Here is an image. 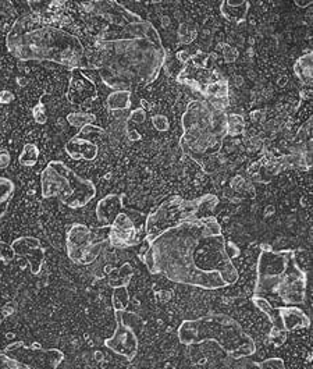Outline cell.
Listing matches in <instances>:
<instances>
[{"label":"cell","mask_w":313,"mask_h":369,"mask_svg":"<svg viewBox=\"0 0 313 369\" xmlns=\"http://www.w3.org/2000/svg\"><path fill=\"white\" fill-rule=\"evenodd\" d=\"M39 159V149L35 144H26L23 148V152L19 156V163L23 166H35Z\"/></svg>","instance_id":"d4e9b609"},{"label":"cell","mask_w":313,"mask_h":369,"mask_svg":"<svg viewBox=\"0 0 313 369\" xmlns=\"http://www.w3.org/2000/svg\"><path fill=\"white\" fill-rule=\"evenodd\" d=\"M222 225L215 216L194 218L156 237L141 259L152 275L170 282L219 290L237 283L240 275L226 252Z\"/></svg>","instance_id":"6da1fadb"},{"label":"cell","mask_w":313,"mask_h":369,"mask_svg":"<svg viewBox=\"0 0 313 369\" xmlns=\"http://www.w3.org/2000/svg\"><path fill=\"white\" fill-rule=\"evenodd\" d=\"M110 226L89 229L84 223H74L66 234V251L71 262L85 266L93 264L109 244Z\"/></svg>","instance_id":"30bf717a"},{"label":"cell","mask_w":313,"mask_h":369,"mask_svg":"<svg viewBox=\"0 0 313 369\" xmlns=\"http://www.w3.org/2000/svg\"><path fill=\"white\" fill-rule=\"evenodd\" d=\"M129 120L136 123V124H142L146 120V112L143 108H136L129 113Z\"/></svg>","instance_id":"8d00e7d4"},{"label":"cell","mask_w":313,"mask_h":369,"mask_svg":"<svg viewBox=\"0 0 313 369\" xmlns=\"http://www.w3.org/2000/svg\"><path fill=\"white\" fill-rule=\"evenodd\" d=\"M295 5L299 6V8H306V6H310L312 2H310V0H306V2H301V0H295Z\"/></svg>","instance_id":"7bdbcfd3"},{"label":"cell","mask_w":313,"mask_h":369,"mask_svg":"<svg viewBox=\"0 0 313 369\" xmlns=\"http://www.w3.org/2000/svg\"><path fill=\"white\" fill-rule=\"evenodd\" d=\"M249 12V2L247 0H223L220 5V13L229 22L237 24L242 23Z\"/></svg>","instance_id":"d6986e66"},{"label":"cell","mask_w":313,"mask_h":369,"mask_svg":"<svg viewBox=\"0 0 313 369\" xmlns=\"http://www.w3.org/2000/svg\"><path fill=\"white\" fill-rule=\"evenodd\" d=\"M98 96V89L95 83L82 73L80 69H73L70 76V84L67 91V99L73 105L84 106L91 103Z\"/></svg>","instance_id":"9a60e30c"},{"label":"cell","mask_w":313,"mask_h":369,"mask_svg":"<svg viewBox=\"0 0 313 369\" xmlns=\"http://www.w3.org/2000/svg\"><path fill=\"white\" fill-rule=\"evenodd\" d=\"M15 94L9 89H3V91H0V103L2 105H9L15 101Z\"/></svg>","instance_id":"f35d334b"},{"label":"cell","mask_w":313,"mask_h":369,"mask_svg":"<svg viewBox=\"0 0 313 369\" xmlns=\"http://www.w3.org/2000/svg\"><path fill=\"white\" fill-rule=\"evenodd\" d=\"M111 305L116 311H127L129 305V293L127 287H116L111 294Z\"/></svg>","instance_id":"484cf974"},{"label":"cell","mask_w":313,"mask_h":369,"mask_svg":"<svg viewBox=\"0 0 313 369\" xmlns=\"http://www.w3.org/2000/svg\"><path fill=\"white\" fill-rule=\"evenodd\" d=\"M116 330L105 340V347L116 355L132 361L139 348V336L143 330L142 318L131 311H116Z\"/></svg>","instance_id":"8fae6325"},{"label":"cell","mask_w":313,"mask_h":369,"mask_svg":"<svg viewBox=\"0 0 313 369\" xmlns=\"http://www.w3.org/2000/svg\"><path fill=\"white\" fill-rule=\"evenodd\" d=\"M16 255L24 257L30 265L33 275H39L45 262V250L39 239L33 236H23L16 239L12 244Z\"/></svg>","instance_id":"5bb4252c"},{"label":"cell","mask_w":313,"mask_h":369,"mask_svg":"<svg viewBox=\"0 0 313 369\" xmlns=\"http://www.w3.org/2000/svg\"><path fill=\"white\" fill-rule=\"evenodd\" d=\"M106 103L110 112L127 110L131 108V91H114L107 96Z\"/></svg>","instance_id":"44dd1931"},{"label":"cell","mask_w":313,"mask_h":369,"mask_svg":"<svg viewBox=\"0 0 313 369\" xmlns=\"http://www.w3.org/2000/svg\"><path fill=\"white\" fill-rule=\"evenodd\" d=\"M63 361L62 350L44 348L38 343L15 341L0 352V369H57Z\"/></svg>","instance_id":"9c48e42d"},{"label":"cell","mask_w":313,"mask_h":369,"mask_svg":"<svg viewBox=\"0 0 313 369\" xmlns=\"http://www.w3.org/2000/svg\"><path fill=\"white\" fill-rule=\"evenodd\" d=\"M33 117H34L35 123H38V124H45V123L48 121L44 102H38V103L33 108Z\"/></svg>","instance_id":"d6a6232c"},{"label":"cell","mask_w":313,"mask_h":369,"mask_svg":"<svg viewBox=\"0 0 313 369\" xmlns=\"http://www.w3.org/2000/svg\"><path fill=\"white\" fill-rule=\"evenodd\" d=\"M199 212L201 207L198 198L188 201L179 196L169 197L145 218V239L142 241L150 244L156 237L161 236L166 230L197 218Z\"/></svg>","instance_id":"ba28073f"},{"label":"cell","mask_w":313,"mask_h":369,"mask_svg":"<svg viewBox=\"0 0 313 369\" xmlns=\"http://www.w3.org/2000/svg\"><path fill=\"white\" fill-rule=\"evenodd\" d=\"M177 59L181 63H188L190 59H191V55L187 51H180V52H177Z\"/></svg>","instance_id":"60d3db41"},{"label":"cell","mask_w":313,"mask_h":369,"mask_svg":"<svg viewBox=\"0 0 313 369\" xmlns=\"http://www.w3.org/2000/svg\"><path fill=\"white\" fill-rule=\"evenodd\" d=\"M127 135H128L129 141H139L141 139V134L136 130H128Z\"/></svg>","instance_id":"b9f144b4"},{"label":"cell","mask_w":313,"mask_h":369,"mask_svg":"<svg viewBox=\"0 0 313 369\" xmlns=\"http://www.w3.org/2000/svg\"><path fill=\"white\" fill-rule=\"evenodd\" d=\"M145 218L146 216H143V214L124 207L109 225V244L116 248H127L136 246L139 241L143 240L141 233L143 232Z\"/></svg>","instance_id":"7c38bea8"},{"label":"cell","mask_w":313,"mask_h":369,"mask_svg":"<svg viewBox=\"0 0 313 369\" xmlns=\"http://www.w3.org/2000/svg\"><path fill=\"white\" fill-rule=\"evenodd\" d=\"M269 341L271 344H274L276 347H281L287 341V333L283 330L271 327L270 333H269Z\"/></svg>","instance_id":"1f68e13d"},{"label":"cell","mask_w":313,"mask_h":369,"mask_svg":"<svg viewBox=\"0 0 313 369\" xmlns=\"http://www.w3.org/2000/svg\"><path fill=\"white\" fill-rule=\"evenodd\" d=\"M229 81L222 77L220 80L212 83L211 85L206 87L204 96L206 99H212V98H227L229 96Z\"/></svg>","instance_id":"cb8c5ba5"},{"label":"cell","mask_w":313,"mask_h":369,"mask_svg":"<svg viewBox=\"0 0 313 369\" xmlns=\"http://www.w3.org/2000/svg\"><path fill=\"white\" fill-rule=\"evenodd\" d=\"M134 276L132 266L129 264L121 265V268L113 271L109 277V284L116 289V287H127Z\"/></svg>","instance_id":"7402d4cb"},{"label":"cell","mask_w":313,"mask_h":369,"mask_svg":"<svg viewBox=\"0 0 313 369\" xmlns=\"http://www.w3.org/2000/svg\"><path fill=\"white\" fill-rule=\"evenodd\" d=\"M199 200V207H201V212L202 211H213L217 204H219V198L216 196H212V194H208V196H204Z\"/></svg>","instance_id":"4dcf8cb0"},{"label":"cell","mask_w":313,"mask_h":369,"mask_svg":"<svg viewBox=\"0 0 313 369\" xmlns=\"http://www.w3.org/2000/svg\"><path fill=\"white\" fill-rule=\"evenodd\" d=\"M179 341L184 345H197L205 341H216L233 359H244L256 352L255 340L245 333L234 318L226 314L212 312L195 319H186L177 330Z\"/></svg>","instance_id":"5b68a950"},{"label":"cell","mask_w":313,"mask_h":369,"mask_svg":"<svg viewBox=\"0 0 313 369\" xmlns=\"http://www.w3.org/2000/svg\"><path fill=\"white\" fill-rule=\"evenodd\" d=\"M165 63L166 49L162 41L128 35L98 41L93 58L88 59V69L98 70L107 88L131 91L158 80Z\"/></svg>","instance_id":"7a4b0ae2"},{"label":"cell","mask_w":313,"mask_h":369,"mask_svg":"<svg viewBox=\"0 0 313 369\" xmlns=\"http://www.w3.org/2000/svg\"><path fill=\"white\" fill-rule=\"evenodd\" d=\"M124 208V196L109 194L103 197L96 205V218L105 226H109L114 216Z\"/></svg>","instance_id":"ac0fdd59"},{"label":"cell","mask_w":313,"mask_h":369,"mask_svg":"<svg viewBox=\"0 0 313 369\" xmlns=\"http://www.w3.org/2000/svg\"><path fill=\"white\" fill-rule=\"evenodd\" d=\"M256 264V282L253 295L278 298L283 307H296L305 302L307 275L296 261L292 250L274 251L269 246L262 247Z\"/></svg>","instance_id":"277c9868"},{"label":"cell","mask_w":313,"mask_h":369,"mask_svg":"<svg viewBox=\"0 0 313 369\" xmlns=\"http://www.w3.org/2000/svg\"><path fill=\"white\" fill-rule=\"evenodd\" d=\"M278 315V329L289 333L296 329L310 326V318L298 307H276Z\"/></svg>","instance_id":"e0dca14e"},{"label":"cell","mask_w":313,"mask_h":369,"mask_svg":"<svg viewBox=\"0 0 313 369\" xmlns=\"http://www.w3.org/2000/svg\"><path fill=\"white\" fill-rule=\"evenodd\" d=\"M211 59V55L209 53H205V52H197L195 55L191 56V62L198 66V67H208V60Z\"/></svg>","instance_id":"e575fe53"},{"label":"cell","mask_w":313,"mask_h":369,"mask_svg":"<svg viewBox=\"0 0 313 369\" xmlns=\"http://www.w3.org/2000/svg\"><path fill=\"white\" fill-rule=\"evenodd\" d=\"M258 369H285V363L281 358L273 357V358H266L262 362L256 363Z\"/></svg>","instance_id":"f546056e"},{"label":"cell","mask_w":313,"mask_h":369,"mask_svg":"<svg viewBox=\"0 0 313 369\" xmlns=\"http://www.w3.org/2000/svg\"><path fill=\"white\" fill-rule=\"evenodd\" d=\"M294 73L305 87H312L313 83V52H306L294 65Z\"/></svg>","instance_id":"ffe728a7"},{"label":"cell","mask_w":313,"mask_h":369,"mask_svg":"<svg viewBox=\"0 0 313 369\" xmlns=\"http://www.w3.org/2000/svg\"><path fill=\"white\" fill-rule=\"evenodd\" d=\"M41 191L45 200L57 198L70 209L85 208L95 197V184L77 174L62 160H52L41 173Z\"/></svg>","instance_id":"52a82bcc"},{"label":"cell","mask_w":313,"mask_h":369,"mask_svg":"<svg viewBox=\"0 0 313 369\" xmlns=\"http://www.w3.org/2000/svg\"><path fill=\"white\" fill-rule=\"evenodd\" d=\"M184 134L180 146L197 162L217 153L227 137V113L212 108L206 101H193L183 114Z\"/></svg>","instance_id":"8992f818"},{"label":"cell","mask_w":313,"mask_h":369,"mask_svg":"<svg viewBox=\"0 0 313 369\" xmlns=\"http://www.w3.org/2000/svg\"><path fill=\"white\" fill-rule=\"evenodd\" d=\"M223 56H224L226 63H233L237 60L238 52L235 48H233L230 45H223Z\"/></svg>","instance_id":"d590c367"},{"label":"cell","mask_w":313,"mask_h":369,"mask_svg":"<svg viewBox=\"0 0 313 369\" xmlns=\"http://www.w3.org/2000/svg\"><path fill=\"white\" fill-rule=\"evenodd\" d=\"M226 252L229 255V258L233 261V258H237L240 255V248L237 247L235 243L233 241H227L226 243Z\"/></svg>","instance_id":"74e56055"},{"label":"cell","mask_w":313,"mask_h":369,"mask_svg":"<svg viewBox=\"0 0 313 369\" xmlns=\"http://www.w3.org/2000/svg\"><path fill=\"white\" fill-rule=\"evenodd\" d=\"M53 17L28 15L19 19L6 37L9 52L21 62H51L73 69H87L88 58L80 38L53 24Z\"/></svg>","instance_id":"3957f363"},{"label":"cell","mask_w":313,"mask_h":369,"mask_svg":"<svg viewBox=\"0 0 313 369\" xmlns=\"http://www.w3.org/2000/svg\"><path fill=\"white\" fill-rule=\"evenodd\" d=\"M152 124L158 131H168L170 128V123L166 116L163 114H156L152 117Z\"/></svg>","instance_id":"836d02e7"},{"label":"cell","mask_w":313,"mask_h":369,"mask_svg":"<svg viewBox=\"0 0 313 369\" xmlns=\"http://www.w3.org/2000/svg\"><path fill=\"white\" fill-rule=\"evenodd\" d=\"M15 258H16V254H15L12 246L6 241L0 240V262L5 264V265H9Z\"/></svg>","instance_id":"f1b7e54d"},{"label":"cell","mask_w":313,"mask_h":369,"mask_svg":"<svg viewBox=\"0 0 313 369\" xmlns=\"http://www.w3.org/2000/svg\"><path fill=\"white\" fill-rule=\"evenodd\" d=\"M105 134V130L95 124L84 126L66 144L67 155L74 160H95L99 153V137Z\"/></svg>","instance_id":"4fadbf2b"},{"label":"cell","mask_w":313,"mask_h":369,"mask_svg":"<svg viewBox=\"0 0 313 369\" xmlns=\"http://www.w3.org/2000/svg\"><path fill=\"white\" fill-rule=\"evenodd\" d=\"M223 76L217 73V70H209L208 67H198L191 60L188 65L181 70V73L177 76V81L183 85H188L193 89L198 91L201 95H204L208 85L212 83L220 80Z\"/></svg>","instance_id":"2e32d148"},{"label":"cell","mask_w":313,"mask_h":369,"mask_svg":"<svg viewBox=\"0 0 313 369\" xmlns=\"http://www.w3.org/2000/svg\"><path fill=\"white\" fill-rule=\"evenodd\" d=\"M16 193V184L13 180L0 175V209L5 211Z\"/></svg>","instance_id":"603a6c76"},{"label":"cell","mask_w":313,"mask_h":369,"mask_svg":"<svg viewBox=\"0 0 313 369\" xmlns=\"http://www.w3.org/2000/svg\"><path fill=\"white\" fill-rule=\"evenodd\" d=\"M245 130V121L244 117L235 113L227 114V135H240Z\"/></svg>","instance_id":"83f0119b"},{"label":"cell","mask_w":313,"mask_h":369,"mask_svg":"<svg viewBox=\"0 0 313 369\" xmlns=\"http://www.w3.org/2000/svg\"><path fill=\"white\" fill-rule=\"evenodd\" d=\"M66 120H67V123L70 126L77 127V128H82L84 126L93 124L96 117L93 114H91V113H87V112H73V113L67 114Z\"/></svg>","instance_id":"4316f807"},{"label":"cell","mask_w":313,"mask_h":369,"mask_svg":"<svg viewBox=\"0 0 313 369\" xmlns=\"http://www.w3.org/2000/svg\"><path fill=\"white\" fill-rule=\"evenodd\" d=\"M12 163V156L8 151H0V169H6Z\"/></svg>","instance_id":"ab89813d"}]
</instances>
